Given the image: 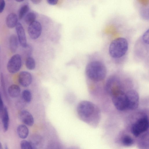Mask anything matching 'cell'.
I'll use <instances>...</instances> for the list:
<instances>
[{
    "instance_id": "obj_11",
    "label": "cell",
    "mask_w": 149,
    "mask_h": 149,
    "mask_svg": "<svg viewBox=\"0 0 149 149\" xmlns=\"http://www.w3.org/2000/svg\"><path fill=\"white\" fill-rule=\"evenodd\" d=\"M19 117L25 125L29 126L33 125L34 120L32 115L28 111L22 110L19 113Z\"/></svg>"
},
{
    "instance_id": "obj_26",
    "label": "cell",
    "mask_w": 149,
    "mask_h": 149,
    "mask_svg": "<svg viewBox=\"0 0 149 149\" xmlns=\"http://www.w3.org/2000/svg\"><path fill=\"white\" fill-rule=\"evenodd\" d=\"M5 107L2 99L1 93L0 91V117L3 112Z\"/></svg>"
},
{
    "instance_id": "obj_18",
    "label": "cell",
    "mask_w": 149,
    "mask_h": 149,
    "mask_svg": "<svg viewBox=\"0 0 149 149\" xmlns=\"http://www.w3.org/2000/svg\"><path fill=\"white\" fill-rule=\"evenodd\" d=\"M0 84L2 91L6 100L9 102V99L7 92L3 74L2 72L0 74Z\"/></svg>"
},
{
    "instance_id": "obj_7",
    "label": "cell",
    "mask_w": 149,
    "mask_h": 149,
    "mask_svg": "<svg viewBox=\"0 0 149 149\" xmlns=\"http://www.w3.org/2000/svg\"><path fill=\"white\" fill-rule=\"evenodd\" d=\"M22 65V60L21 56L18 54L13 56L8 61L7 69L11 74H15L19 71Z\"/></svg>"
},
{
    "instance_id": "obj_24",
    "label": "cell",
    "mask_w": 149,
    "mask_h": 149,
    "mask_svg": "<svg viewBox=\"0 0 149 149\" xmlns=\"http://www.w3.org/2000/svg\"><path fill=\"white\" fill-rule=\"evenodd\" d=\"M37 136H35L30 142L31 143L35 149L38 147L41 143V139Z\"/></svg>"
},
{
    "instance_id": "obj_9",
    "label": "cell",
    "mask_w": 149,
    "mask_h": 149,
    "mask_svg": "<svg viewBox=\"0 0 149 149\" xmlns=\"http://www.w3.org/2000/svg\"><path fill=\"white\" fill-rule=\"evenodd\" d=\"M18 40L21 45L23 48L27 47V40L25 31L22 25L18 22L15 26Z\"/></svg>"
},
{
    "instance_id": "obj_5",
    "label": "cell",
    "mask_w": 149,
    "mask_h": 149,
    "mask_svg": "<svg viewBox=\"0 0 149 149\" xmlns=\"http://www.w3.org/2000/svg\"><path fill=\"white\" fill-rule=\"evenodd\" d=\"M148 128V117L147 116H144L139 118L132 125L131 130L134 136L138 137L146 133Z\"/></svg>"
},
{
    "instance_id": "obj_22",
    "label": "cell",
    "mask_w": 149,
    "mask_h": 149,
    "mask_svg": "<svg viewBox=\"0 0 149 149\" xmlns=\"http://www.w3.org/2000/svg\"><path fill=\"white\" fill-rule=\"evenodd\" d=\"M29 5L25 4L21 7L19 10L18 16L19 19H21L27 14L29 10Z\"/></svg>"
},
{
    "instance_id": "obj_25",
    "label": "cell",
    "mask_w": 149,
    "mask_h": 149,
    "mask_svg": "<svg viewBox=\"0 0 149 149\" xmlns=\"http://www.w3.org/2000/svg\"><path fill=\"white\" fill-rule=\"evenodd\" d=\"M142 40L143 42L148 45L149 44V29H148L143 34Z\"/></svg>"
},
{
    "instance_id": "obj_6",
    "label": "cell",
    "mask_w": 149,
    "mask_h": 149,
    "mask_svg": "<svg viewBox=\"0 0 149 149\" xmlns=\"http://www.w3.org/2000/svg\"><path fill=\"white\" fill-rule=\"evenodd\" d=\"M127 105V110H133L138 107L139 103V96L138 93L133 90L126 93Z\"/></svg>"
},
{
    "instance_id": "obj_4",
    "label": "cell",
    "mask_w": 149,
    "mask_h": 149,
    "mask_svg": "<svg viewBox=\"0 0 149 149\" xmlns=\"http://www.w3.org/2000/svg\"><path fill=\"white\" fill-rule=\"evenodd\" d=\"M118 87L109 92L112 97L114 106L118 110L123 111L127 110V105L126 93Z\"/></svg>"
},
{
    "instance_id": "obj_28",
    "label": "cell",
    "mask_w": 149,
    "mask_h": 149,
    "mask_svg": "<svg viewBox=\"0 0 149 149\" xmlns=\"http://www.w3.org/2000/svg\"><path fill=\"white\" fill-rule=\"evenodd\" d=\"M58 2L57 0H47V3L51 5H55Z\"/></svg>"
},
{
    "instance_id": "obj_20",
    "label": "cell",
    "mask_w": 149,
    "mask_h": 149,
    "mask_svg": "<svg viewBox=\"0 0 149 149\" xmlns=\"http://www.w3.org/2000/svg\"><path fill=\"white\" fill-rule=\"evenodd\" d=\"M25 65L28 70H33L36 67V62L34 59L32 57H28L26 60Z\"/></svg>"
},
{
    "instance_id": "obj_14",
    "label": "cell",
    "mask_w": 149,
    "mask_h": 149,
    "mask_svg": "<svg viewBox=\"0 0 149 149\" xmlns=\"http://www.w3.org/2000/svg\"><path fill=\"white\" fill-rule=\"evenodd\" d=\"M17 132L19 138L22 139H25L28 136L29 131L28 128L26 125L21 124L18 126Z\"/></svg>"
},
{
    "instance_id": "obj_27",
    "label": "cell",
    "mask_w": 149,
    "mask_h": 149,
    "mask_svg": "<svg viewBox=\"0 0 149 149\" xmlns=\"http://www.w3.org/2000/svg\"><path fill=\"white\" fill-rule=\"evenodd\" d=\"M6 5L5 1L4 0H0V13L3 11Z\"/></svg>"
},
{
    "instance_id": "obj_29",
    "label": "cell",
    "mask_w": 149,
    "mask_h": 149,
    "mask_svg": "<svg viewBox=\"0 0 149 149\" xmlns=\"http://www.w3.org/2000/svg\"><path fill=\"white\" fill-rule=\"evenodd\" d=\"M31 1L34 4H37L40 3L41 1L40 0H32Z\"/></svg>"
},
{
    "instance_id": "obj_23",
    "label": "cell",
    "mask_w": 149,
    "mask_h": 149,
    "mask_svg": "<svg viewBox=\"0 0 149 149\" xmlns=\"http://www.w3.org/2000/svg\"><path fill=\"white\" fill-rule=\"evenodd\" d=\"M20 146L21 149H35L30 141L25 140L21 141Z\"/></svg>"
},
{
    "instance_id": "obj_19",
    "label": "cell",
    "mask_w": 149,
    "mask_h": 149,
    "mask_svg": "<svg viewBox=\"0 0 149 149\" xmlns=\"http://www.w3.org/2000/svg\"><path fill=\"white\" fill-rule=\"evenodd\" d=\"M22 98L23 101L26 103H30L32 100V94L31 91L29 90L25 89L23 91Z\"/></svg>"
},
{
    "instance_id": "obj_16",
    "label": "cell",
    "mask_w": 149,
    "mask_h": 149,
    "mask_svg": "<svg viewBox=\"0 0 149 149\" xmlns=\"http://www.w3.org/2000/svg\"><path fill=\"white\" fill-rule=\"evenodd\" d=\"M18 39L15 35H11L9 40V47L10 50L13 53L17 51L18 46Z\"/></svg>"
},
{
    "instance_id": "obj_30",
    "label": "cell",
    "mask_w": 149,
    "mask_h": 149,
    "mask_svg": "<svg viewBox=\"0 0 149 149\" xmlns=\"http://www.w3.org/2000/svg\"><path fill=\"white\" fill-rule=\"evenodd\" d=\"M4 149H9L8 146L6 144H5L4 145Z\"/></svg>"
},
{
    "instance_id": "obj_21",
    "label": "cell",
    "mask_w": 149,
    "mask_h": 149,
    "mask_svg": "<svg viewBox=\"0 0 149 149\" xmlns=\"http://www.w3.org/2000/svg\"><path fill=\"white\" fill-rule=\"evenodd\" d=\"M36 16V14L34 12H31L27 13L24 18L25 22L29 25L35 21Z\"/></svg>"
},
{
    "instance_id": "obj_8",
    "label": "cell",
    "mask_w": 149,
    "mask_h": 149,
    "mask_svg": "<svg viewBox=\"0 0 149 149\" xmlns=\"http://www.w3.org/2000/svg\"><path fill=\"white\" fill-rule=\"evenodd\" d=\"M42 31L41 24L37 21L29 24L28 28V34L30 37L33 40L37 39L40 36Z\"/></svg>"
},
{
    "instance_id": "obj_17",
    "label": "cell",
    "mask_w": 149,
    "mask_h": 149,
    "mask_svg": "<svg viewBox=\"0 0 149 149\" xmlns=\"http://www.w3.org/2000/svg\"><path fill=\"white\" fill-rule=\"evenodd\" d=\"M134 141L130 135L125 134L123 136L121 139L122 144L125 147H130L134 143Z\"/></svg>"
},
{
    "instance_id": "obj_32",
    "label": "cell",
    "mask_w": 149,
    "mask_h": 149,
    "mask_svg": "<svg viewBox=\"0 0 149 149\" xmlns=\"http://www.w3.org/2000/svg\"><path fill=\"white\" fill-rule=\"evenodd\" d=\"M16 1L18 2H21L24 1L23 0H16Z\"/></svg>"
},
{
    "instance_id": "obj_31",
    "label": "cell",
    "mask_w": 149,
    "mask_h": 149,
    "mask_svg": "<svg viewBox=\"0 0 149 149\" xmlns=\"http://www.w3.org/2000/svg\"><path fill=\"white\" fill-rule=\"evenodd\" d=\"M0 149H3L2 145L0 142Z\"/></svg>"
},
{
    "instance_id": "obj_12",
    "label": "cell",
    "mask_w": 149,
    "mask_h": 149,
    "mask_svg": "<svg viewBox=\"0 0 149 149\" xmlns=\"http://www.w3.org/2000/svg\"><path fill=\"white\" fill-rule=\"evenodd\" d=\"M2 124L3 130L4 132L8 130L9 123V117L7 108L5 107L3 112L0 117Z\"/></svg>"
},
{
    "instance_id": "obj_13",
    "label": "cell",
    "mask_w": 149,
    "mask_h": 149,
    "mask_svg": "<svg viewBox=\"0 0 149 149\" xmlns=\"http://www.w3.org/2000/svg\"><path fill=\"white\" fill-rule=\"evenodd\" d=\"M6 23L9 28H13L15 27L18 23V17L16 14L13 13L9 14L7 17Z\"/></svg>"
},
{
    "instance_id": "obj_2",
    "label": "cell",
    "mask_w": 149,
    "mask_h": 149,
    "mask_svg": "<svg viewBox=\"0 0 149 149\" xmlns=\"http://www.w3.org/2000/svg\"><path fill=\"white\" fill-rule=\"evenodd\" d=\"M85 72L87 77L95 81L104 80L107 74V69L102 62L94 61L89 62L86 65Z\"/></svg>"
},
{
    "instance_id": "obj_10",
    "label": "cell",
    "mask_w": 149,
    "mask_h": 149,
    "mask_svg": "<svg viewBox=\"0 0 149 149\" xmlns=\"http://www.w3.org/2000/svg\"><path fill=\"white\" fill-rule=\"evenodd\" d=\"M18 81L22 86L27 87L29 86L32 81V77L31 74L27 71L20 72L18 76Z\"/></svg>"
},
{
    "instance_id": "obj_3",
    "label": "cell",
    "mask_w": 149,
    "mask_h": 149,
    "mask_svg": "<svg viewBox=\"0 0 149 149\" xmlns=\"http://www.w3.org/2000/svg\"><path fill=\"white\" fill-rule=\"evenodd\" d=\"M128 48L127 40L123 38H119L111 42L109 48V53L113 58H120L126 54Z\"/></svg>"
},
{
    "instance_id": "obj_1",
    "label": "cell",
    "mask_w": 149,
    "mask_h": 149,
    "mask_svg": "<svg viewBox=\"0 0 149 149\" xmlns=\"http://www.w3.org/2000/svg\"><path fill=\"white\" fill-rule=\"evenodd\" d=\"M77 113L84 121L96 125L99 123L101 116L98 107L93 103L87 100L80 102L77 108Z\"/></svg>"
},
{
    "instance_id": "obj_15",
    "label": "cell",
    "mask_w": 149,
    "mask_h": 149,
    "mask_svg": "<svg viewBox=\"0 0 149 149\" xmlns=\"http://www.w3.org/2000/svg\"><path fill=\"white\" fill-rule=\"evenodd\" d=\"M20 88L17 84L11 85L8 88V93L9 95L11 97L16 98L17 97L20 95Z\"/></svg>"
}]
</instances>
